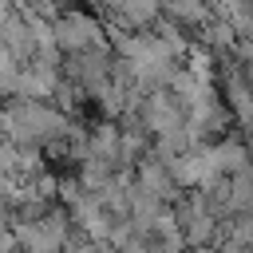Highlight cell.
<instances>
[{"instance_id": "6da1fadb", "label": "cell", "mask_w": 253, "mask_h": 253, "mask_svg": "<svg viewBox=\"0 0 253 253\" xmlns=\"http://www.w3.org/2000/svg\"><path fill=\"white\" fill-rule=\"evenodd\" d=\"M198 253H210V249H198Z\"/></svg>"}]
</instances>
